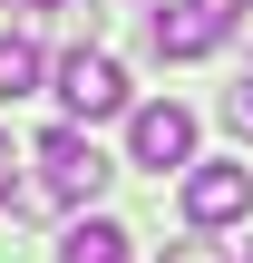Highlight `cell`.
<instances>
[{"instance_id": "obj_1", "label": "cell", "mask_w": 253, "mask_h": 263, "mask_svg": "<svg viewBox=\"0 0 253 263\" xmlns=\"http://www.w3.org/2000/svg\"><path fill=\"white\" fill-rule=\"evenodd\" d=\"M29 166H39V185H49V205H98V195H107V176H117V166L98 156V137H88L78 117H68V127H49Z\"/></svg>"}, {"instance_id": "obj_2", "label": "cell", "mask_w": 253, "mask_h": 263, "mask_svg": "<svg viewBox=\"0 0 253 263\" xmlns=\"http://www.w3.org/2000/svg\"><path fill=\"white\" fill-rule=\"evenodd\" d=\"M185 224H195V234L253 224V166L244 156H195V166H185Z\"/></svg>"}, {"instance_id": "obj_3", "label": "cell", "mask_w": 253, "mask_h": 263, "mask_svg": "<svg viewBox=\"0 0 253 263\" xmlns=\"http://www.w3.org/2000/svg\"><path fill=\"white\" fill-rule=\"evenodd\" d=\"M234 29H244V0H156V20H146L156 59H205V49H224Z\"/></svg>"}, {"instance_id": "obj_4", "label": "cell", "mask_w": 253, "mask_h": 263, "mask_svg": "<svg viewBox=\"0 0 253 263\" xmlns=\"http://www.w3.org/2000/svg\"><path fill=\"white\" fill-rule=\"evenodd\" d=\"M49 78H59V107H68L78 127H98V117H127V68H117V59H98V49H68Z\"/></svg>"}, {"instance_id": "obj_5", "label": "cell", "mask_w": 253, "mask_h": 263, "mask_svg": "<svg viewBox=\"0 0 253 263\" xmlns=\"http://www.w3.org/2000/svg\"><path fill=\"white\" fill-rule=\"evenodd\" d=\"M127 156L137 166H195V107H176V98H146V107H127Z\"/></svg>"}, {"instance_id": "obj_6", "label": "cell", "mask_w": 253, "mask_h": 263, "mask_svg": "<svg viewBox=\"0 0 253 263\" xmlns=\"http://www.w3.org/2000/svg\"><path fill=\"white\" fill-rule=\"evenodd\" d=\"M59 263H127V224H107V215H78V224L59 234Z\"/></svg>"}, {"instance_id": "obj_7", "label": "cell", "mask_w": 253, "mask_h": 263, "mask_svg": "<svg viewBox=\"0 0 253 263\" xmlns=\"http://www.w3.org/2000/svg\"><path fill=\"white\" fill-rule=\"evenodd\" d=\"M39 78H49V59H39V39H0V107H20V98H39Z\"/></svg>"}, {"instance_id": "obj_8", "label": "cell", "mask_w": 253, "mask_h": 263, "mask_svg": "<svg viewBox=\"0 0 253 263\" xmlns=\"http://www.w3.org/2000/svg\"><path fill=\"white\" fill-rule=\"evenodd\" d=\"M224 127H234V137H253V78H244V88H224Z\"/></svg>"}, {"instance_id": "obj_9", "label": "cell", "mask_w": 253, "mask_h": 263, "mask_svg": "<svg viewBox=\"0 0 253 263\" xmlns=\"http://www.w3.org/2000/svg\"><path fill=\"white\" fill-rule=\"evenodd\" d=\"M20 195V146H10V127H0V205Z\"/></svg>"}, {"instance_id": "obj_10", "label": "cell", "mask_w": 253, "mask_h": 263, "mask_svg": "<svg viewBox=\"0 0 253 263\" xmlns=\"http://www.w3.org/2000/svg\"><path fill=\"white\" fill-rule=\"evenodd\" d=\"M176 263H215V254H205V244H185V254H176Z\"/></svg>"}, {"instance_id": "obj_11", "label": "cell", "mask_w": 253, "mask_h": 263, "mask_svg": "<svg viewBox=\"0 0 253 263\" xmlns=\"http://www.w3.org/2000/svg\"><path fill=\"white\" fill-rule=\"evenodd\" d=\"M20 10H68V0H20Z\"/></svg>"}, {"instance_id": "obj_12", "label": "cell", "mask_w": 253, "mask_h": 263, "mask_svg": "<svg viewBox=\"0 0 253 263\" xmlns=\"http://www.w3.org/2000/svg\"><path fill=\"white\" fill-rule=\"evenodd\" d=\"M244 49H253V10H244Z\"/></svg>"}, {"instance_id": "obj_13", "label": "cell", "mask_w": 253, "mask_h": 263, "mask_svg": "<svg viewBox=\"0 0 253 263\" xmlns=\"http://www.w3.org/2000/svg\"><path fill=\"white\" fill-rule=\"evenodd\" d=\"M244 263H253V254H244Z\"/></svg>"}]
</instances>
